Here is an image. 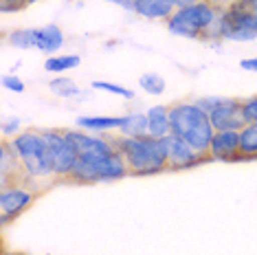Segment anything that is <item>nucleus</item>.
Wrapping results in <instances>:
<instances>
[{
	"label": "nucleus",
	"instance_id": "35",
	"mask_svg": "<svg viewBox=\"0 0 257 255\" xmlns=\"http://www.w3.org/2000/svg\"><path fill=\"white\" fill-rule=\"evenodd\" d=\"M3 255H29L25 251H3Z\"/></svg>",
	"mask_w": 257,
	"mask_h": 255
},
{
	"label": "nucleus",
	"instance_id": "32",
	"mask_svg": "<svg viewBox=\"0 0 257 255\" xmlns=\"http://www.w3.org/2000/svg\"><path fill=\"white\" fill-rule=\"evenodd\" d=\"M167 3H169V5H172V7H174V11H176V9L189 7V5H196L198 0H167Z\"/></svg>",
	"mask_w": 257,
	"mask_h": 255
},
{
	"label": "nucleus",
	"instance_id": "20",
	"mask_svg": "<svg viewBox=\"0 0 257 255\" xmlns=\"http://www.w3.org/2000/svg\"><path fill=\"white\" fill-rule=\"evenodd\" d=\"M49 90L60 99H79L81 95L79 84L73 77H66V75H57V77L49 79Z\"/></svg>",
	"mask_w": 257,
	"mask_h": 255
},
{
	"label": "nucleus",
	"instance_id": "10",
	"mask_svg": "<svg viewBox=\"0 0 257 255\" xmlns=\"http://www.w3.org/2000/svg\"><path fill=\"white\" fill-rule=\"evenodd\" d=\"M165 141V150H167V172H183V170H191L202 163H207L209 156L196 152L183 139L169 135L163 139Z\"/></svg>",
	"mask_w": 257,
	"mask_h": 255
},
{
	"label": "nucleus",
	"instance_id": "28",
	"mask_svg": "<svg viewBox=\"0 0 257 255\" xmlns=\"http://www.w3.org/2000/svg\"><path fill=\"white\" fill-rule=\"evenodd\" d=\"M226 99V95H207V97H198V99H194L198 106H200L202 110H207V112H211V110L215 106H220L222 101Z\"/></svg>",
	"mask_w": 257,
	"mask_h": 255
},
{
	"label": "nucleus",
	"instance_id": "29",
	"mask_svg": "<svg viewBox=\"0 0 257 255\" xmlns=\"http://www.w3.org/2000/svg\"><path fill=\"white\" fill-rule=\"evenodd\" d=\"M3 88H7V90H11V92H25L27 90V86H25V82L18 77V75H5L3 77Z\"/></svg>",
	"mask_w": 257,
	"mask_h": 255
},
{
	"label": "nucleus",
	"instance_id": "11",
	"mask_svg": "<svg viewBox=\"0 0 257 255\" xmlns=\"http://www.w3.org/2000/svg\"><path fill=\"white\" fill-rule=\"evenodd\" d=\"M209 161L218 163H237L239 156V132L235 130H215V135L209 143Z\"/></svg>",
	"mask_w": 257,
	"mask_h": 255
},
{
	"label": "nucleus",
	"instance_id": "13",
	"mask_svg": "<svg viewBox=\"0 0 257 255\" xmlns=\"http://www.w3.org/2000/svg\"><path fill=\"white\" fill-rule=\"evenodd\" d=\"M22 181H27V178L18 154L11 148L9 139H3V143H0V187H7L11 183H22Z\"/></svg>",
	"mask_w": 257,
	"mask_h": 255
},
{
	"label": "nucleus",
	"instance_id": "16",
	"mask_svg": "<svg viewBox=\"0 0 257 255\" xmlns=\"http://www.w3.org/2000/svg\"><path fill=\"white\" fill-rule=\"evenodd\" d=\"M116 135L137 139V137H148V114L143 110H130V112L121 114Z\"/></svg>",
	"mask_w": 257,
	"mask_h": 255
},
{
	"label": "nucleus",
	"instance_id": "15",
	"mask_svg": "<svg viewBox=\"0 0 257 255\" xmlns=\"http://www.w3.org/2000/svg\"><path fill=\"white\" fill-rule=\"evenodd\" d=\"M148 114V135L154 139H165L172 135V121H169V106L156 103L145 110Z\"/></svg>",
	"mask_w": 257,
	"mask_h": 255
},
{
	"label": "nucleus",
	"instance_id": "8",
	"mask_svg": "<svg viewBox=\"0 0 257 255\" xmlns=\"http://www.w3.org/2000/svg\"><path fill=\"white\" fill-rule=\"evenodd\" d=\"M40 132H42L46 146H49L55 181L68 183V178H71L75 165H77V161H79L77 150H75V146L68 141L64 130H60V128H40Z\"/></svg>",
	"mask_w": 257,
	"mask_h": 255
},
{
	"label": "nucleus",
	"instance_id": "33",
	"mask_svg": "<svg viewBox=\"0 0 257 255\" xmlns=\"http://www.w3.org/2000/svg\"><path fill=\"white\" fill-rule=\"evenodd\" d=\"M209 5H213V7H218V9H224L229 3H233V0H207Z\"/></svg>",
	"mask_w": 257,
	"mask_h": 255
},
{
	"label": "nucleus",
	"instance_id": "9",
	"mask_svg": "<svg viewBox=\"0 0 257 255\" xmlns=\"http://www.w3.org/2000/svg\"><path fill=\"white\" fill-rule=\"evenodd\" d=\"M64 135L75 146L77 154H112L116 152V143H114V132L110 135H95V132H86L81 128H64Z\"/></svg>",
	"mask_w": 257,
	"mask_h": 255
},
{
	"label": "nucleus",
	"instance_id": "6",
	"mask_svg": "<svg viewBox=\"0 0 257 255\" xmlns=\"http://www.w3.org/2000/svg\"><path fill=\"white\" fill-rule=\"evenodd\" d=\"M215 36L220 42H253L257 40V18L248 0H233L220 9Z\"/></svg>",
	"mask_w": 257,
	"mask_h": 255
},
{
	"label": "nucleus",
	"instance_id": "5",
	"mask_svg": "<svg viewBox=\"0 0 257 255\" xmlns=\"http://www.w3.org/2000/svg\"><path fill=\"white\" fill-rule=\"evenodd\" d=\"M125 176H130V170H127L123 156L116 150L112 154H99V156L81 154L68 183L97 185V183H114Z\"/></svg>",
	"mask_w": 257,
	"mask_h": 255
},
{
	"label": "nucleus",
	"instance_id": "4",
	"mask_svg": "<svg viewBox=\"0 0 257 255\" xmlns=\"http://www.w3.org/2000/svg\"><path fill=\"white\" fill-rule=\"evenodd\" d=\"M220 9L209 5L207 0H198L196 5L176 9L167 18L165 27L172 36L185 38V40H202V42H220L215 36V27H218Z\"/></svg>",
	"mask_w": 257,
	"mask_h": 255
},
{
	"label": "nucleus",
	"instance_id": "21",
	"mask_svg": "<svg viewBox=\"0 0 257 255\" xmlns=\"http://www.w3.org/2000/svg\"><path fill=\"white\" fill-rule=\"evenodd\" d=\"M239 156L242 161L257 159V123H246L239 130Z\"/></svg>",
	"mask_w": 257,
	"mask_h": 255
},
{
	"label": "nucleus",
	"instance_id": "12",
	"mask_svg": "<svg viewBox=\"0 0 257 255\" xmlns=\"http://www.w3.org/2000/svg\"><path fill=\"white\" fill-rule=\"evenodd\" d=\"M209 117H211V123L215 130L239 132L246 125V121L242 117V99H239V97H226L220 106H215L211 112H209Z\"/></svg>",
	"mask_w": 257,
	"mask_h": 255
},
{
	"label": "nucleus",
	"instance_id": "22",
	"mask_svg": "<svg viewBox=\"0 0 257 255\" xmlns=\"http://www.w3.org/2000/svg\"><path fill=\"white\" fill-rule=\"evenodd\" d=\"M90 88H92V90H101V92H110V95L121 97V99H125V101H134V99H137V92H134V90L125 88V86H121V84H114V82H103V79H95V82L90 84Z\"/></svg>",
	"mask_w": 257,
	"mask_h": 255
},
{
	"label": "nucleus",
	"instance_id": "26",
	"mask_svg": "<svg viewBox=\"0 0 257 255\" xmlns=\"http://www.w3.org/2000/svg\"><path fill=\"white\" fill-rule=\"evenodd\" d=\"M0 130H3L5 139H14L16 135H20L25 128H22V121L18 117H9V119L3 121V128H0Z\"/></svg>",
	"mask_w": 257,
	"mask_h": 255
},
{
	"label": "nucleus",
	"instance_id": "17",
	"mask_svg": "<svg viewBox=\"0 0 257 255\" xmlns=\"http://www.w3.org/2000/svg\"><path fill=\"white\" fill-rule=\"evenodd\" d=\"M134 14L145 20L167 22V18L174 14V7L167 0H134Z\"/></svg>",
	"mask_w": 257,
	"mask_h": 255
},
{
	"label": "nucleus",
	"instance_id": "18",
	"mask_svg": "<svg viewBox=\"0 0 257 255\" xmlns=\"http://www.w3.org/2000/svg\"><path fill=\"white\" fill-rule=\"evenodd\" d=\"M119 121L121 117H88V114H81L75 121V125L86 132H95V135H110V132H116Z\"/></svg>",
	"mask_w": 257,
	"mask_h": 255
},
{
	"label": "nucleus",
	"instance_id": "31",
	"mask_svg": "<svg viewBox=\"0 0 257 255\" xmlns=\"http://www.w3.org/2000/svg\"><path fill=\"white\" fill-rule=\"evenodd\" d=\"M108 3L116 5V7H121L123 11H132L134 14V0H108Z\"/></svg>",
	"mask_w": 257,
	"mask_h": 255
},
{
	"label": "nucleus",
	"instance_id": "25",
	"mask_svg": "<svg viewBox=\"0 0 257 255\" xmlns=\"http://www.w3.org/2000/svg\"><path fill=\"white\" fill-rule=\"evenodd\" d=\"M242 117L246 123H257V95H248L242 99Z\"/></svg>",
	"mask_w": 257,
	"mask_h": 255
},
{
	"label": "nucleus",
	"instance_id": "19",
	"mask_svg": "<svg viewBox=\"0 0 257 255\" xmlns=\"http://www.w3.org/2000/svg\"><path fill=\"white\" fill-rule=\"evenodd\" d=\"M81 64V57L77 53H57V55H51L44 60V71L46 73H53V75H62V73H68L73 68H77Z\"/></svg>",
	"mask_w": 257,
	"mask_h": 255
},
{
	"label": "nucleus",
	"instance_id": "36",
	"mask_svg": "<svg viewBox=\"0 0 257 255\" xmlns=\"http://www.w3.org/2000/svg\"><path fill=\"white\" fill-rule=\"evenodd\" d=\"M33 3H40V0H31V5H33Z\"/></svg>",
	"mask_w": 257,
	"mask_h": 255
},
{
	"label": "nucleus",
	"instance_id": "3",
	"mask_svg": "<svg viewBox=\"0 0 257 255\" xmlns=\"http://www.w3.org/2000/svg\"><path fill=\"white\" fill-rule=\"evenodd\" d=\"M169 121H172L174 137L187 141L200 154L209 152V143L215 135V128L207 110H202L191 99H183L169 106Z\"/></svg>",
	"mask_w": 257,
	"mask_h": 255
},
{
	"label": "nucleus",
	"instance_id": "14",
	"mask_svg": "<svg viewBox=\"0 0 257 255\" xmlns=\"http://www.w3.org/2000/svg\"><path fill=\"white\" fill-rule=\"evenodd\" d=\"M64 42H66L64 31L60 29V25H55V22H49V25H44V27L33 29V49L40 51V53H44L46 57L60 53L64 49Z\"/></svg>",
	"mask_w": 257,
	"mask_h": 255
},
{
	"label": "nucleus",
	"instance_id": "27",
	"mask_svg": "<svg viewBox=\"0 0 257 255\" xmlns=\"http://www.w3.org/2000/svg\"><path fill=\"white\" fill-rule=\"evenodd\" d=\"M29 5H31V0H0V11L3 14H20Z\"/></svg>",
	"mask_w": 257,
	"mask_h": 255
},
{
	"label": "nucleus",
	"instance_id": "23",
	"mask_svg": "<svg viewBox=\"0 0 257 255\" xmlns=\"http://www.w3.org/2000/svg\"><path fill=\"white\" fill-rule=\"evenodd\" d=\"M139 86H141L148 95H163L167 88V82L159 73H143L141 77H139Z\"/></svg>",
	"mask_w": 257,
	"mask_h": 255
},
{
	"label": "nucleus",
	"instance_id": "7",
	"mask_svg": "<svg viewBox=\"0 0 257 255\" xmlns=\"http://www.w3.org/2000/svg\"><path fill=\"white\" fill-rule=\"evenodd\" d=\"M40 194H42V189L29 181L11 183L7 187H0V224L7 227L9 222L18 220L38 200Z\"/></svg>",
	"mask_w": 257,
	"mask_h": 255
},
{
	"label": "nucleus",
	"instance_id": "30",
	"mask_svg": "<svg viewBox=\"0 0 257 255\" xmlns=\"http://www.w3.org/2000/svg\"><path fill=\"white\" fill-rule=\"evenodd\" d=\"M239 68L257 75V57H244V60H239Z\"/></svg>",
	"mask_w": 257,
	"mask_h": 255
},
{
	"label": "nucleus",
	"instance_id": "1",
	"mask_svg": "<svg viewBox=\"0 0 257 255\" xmlns=\"http://www.w3.org/2000/svg\"><path fill=\"white\" fill-rule=\"evenodd\" d=\"M9 141L22 163L25 178L44 191L55 181V174H53V163H51L49 146H46L40 128H25L20 135H16Z\"/></svg>",
	"mask_w": 257,
	"mask_h": 255
},
{
	"label": "nucleus",
	"instance_id": "24",
	"mask_svg": "<svg viewBox=\"0 0 257 255\" xmlns=\"http://www.w3.org/2000/svg\"><path fill=\"white\" fill-rule=\"evenodd\" d=\"M7 42L9 46L14 49H20V51H29L33 49V29H14V31L7 36Z\"/></svg>",
	"mask_w": 257,
	"mask_h": 255
},
{
	"label": "nucleus",
	"instance_id": "2",
	"mask_svg": "<svg viewBox=\"0 0 257 255\" xmlns=\"http://www.w3.org/2000/svg\"><path fill=\"white\" fill-rule=\"evenodd\" d=\"M114 143L130 170V176H156L167 172V150L163 139L150 135L127 139L114 132Z\"/></svg>",
	"mask_w": 257,
	"mask_h": 255
},
{
	"label": "nucleus",
	"instance_id": "34",
	"mask_svg": "<svg viewBox=\"0 0 257 255\" xmlns=\"http://www.w3.org/2000/svg\"><path fill=\"white\" fill-rule=\"evenodd\" d=\"M248 5H250V11H253V16L257 18V0H248Z\"/></svg>",
	"mask_w": 257,
	"mask_h": 255
}]
</instances>
